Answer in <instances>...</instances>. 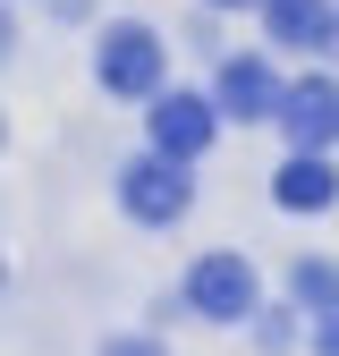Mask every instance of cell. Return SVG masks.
<instances>
[{
	"label": "cell",
	"instance_id": "obj_1",
	"mask_svg": "<svg viewBox=\"0 0 339 356\" xmlns=\"http://www.w3.org/2000/svg\"><path fill=\"white\" fill-rule=\"evenodd\" d=\"M187 305L204 323H246L254 314V272H246V254H204L195 272H187Z\"/></svg>",
	"mask_w": 339,
	"mask_h": 356
},
{
	"label": "cell",
	"instance_id": "obj_2",
	"mask_svg": "<svg viewBox=\"0 0 339 356\" xmlns=\"http://www.w3.org/2000/svg\"><path fill=\"white\" fill-rule=\"evenodd\" d=\"M94 68H102L110 94H161V34L153 26H110Z\"/></svg>",
	"mask_w": 339,
	"mask_h": 356
},
{
	"label": "cell",
	"instance_id": "obj_3",
	"mask_svg": "<svg viewBox=\"0 0 339 356\" xmlns=\"http://www.w3.org/2000/svg\"><path fill=\"white\" fill-rule=\"evenodd\" d=\"M272 119L288 127V145H297V153H331V145H339V85H331V76L288 85Z\"/></svg>",
	"mask_w": 339,
	"mask_h": 356
},
{
	"label": "cell",
	"instance_id": "obj_4",
	"mask_svg": "<svg viewBox=\"0 0 339 356\" xmlns=\"http://www.w3.org/2000/svg\"><path fill=\"white\" fill-rule=\"evenodd\" d=\"M179 170H187V161H161V153L127 161V170H119V204L136 212V220H153V229L179 220V212H187V178H179Z\"/></svg>",
	"mask_w": 339,
	"mask_h": 356
},
{
	"label": "cell",
	"instance_id": "obj_5",
	"mask_svg": "<svg viewBox=\"0 0 339 356\" xmlns=\"http://www.w3.org/2000/svg\"><path fill=\"white\" fill-rule=\"evenodd\" d=\"M212 145V102L204 94H153V153L161 161H195Z\"/></svg>",
	"mask_w": 339,
	"mask_h": 356
},
{
	"label": "cell",
	"instance_id": "obj_6",
	"mask_svg": "<svg viewBox=\"0 0 339 356\" xmlns=\"http://www.w3.org/2000/svg\"><path fill=\"white\" fill-rule=\"evenodd\" d=\"M272 204L280 212H331L339 204V170L322 153H288V170L272 178Z\"/></svg>",
	"mask_w": 339,
	"mask_h": 356
},
{
	"label": "cell",
	"instance_id": "obj_7",
	"mask_svg": "<svg viewBox=\"0 0 339 356\" xmlns=\"http://www.w3.org/2000/svg\"><path fill=\"white\" fill-rule=\"evenodd\" d=\"M212 111H229V119H272V111H280L272 68H263V60H229V68H221V102H212Z\"/></svg>",
	"mask_w": 339,
	"mask_h": 356
},
{
	"label": "cell",
	"instance_id": "obj_8",
	"mask_svg": "<svg viewBox=\"0 0 339 356\" xmlns=\"http://www.w3.org/2000/svg\"><path fill=\"white\" fill-rule=\"evenodd\" d=\"M263 26H272V42H288V51H314V42H331V0H272L263 9Z\"/></svg>",
	"mask_w": 339,
	"mask_h": 356
},
{
	"label": "cell",
	"instance_id": "obj_9",
	"mask_svg": "<svg viewBox=\"0 0 339 356\" xmlns=\"http://www.w3.org/2000/svg\"><path fill=\"white\" fill-rule=\"evenodd\" d=\"M297 305H306V314H331V305H339V263H297Z\"/></svg>",
	"mask_w": 339,
	"mask_h": 356
},
{
	"label": "cell",
	"instance_id": "obj_10",
	"mask_svg": "<svg viewBox=\"0 0 339 356\" xmlns=\"http://www.w3.org/2000/svg\"><path fill=\"white\" fill-rule=\"evenodd\" d=\"M314 356H339V305L322 314V331H314Z\"/></svg>",
	"mask_w": 339,
	"mask_h": 356
},
{
	"label": "cell",
	"instance_id": "obj_11",
	"mask_svg": "<svg viewBox=\"0 0 339 356\" xmlns=\"http://www.w3.org/2000/svg\"><path fill=\"white\" fill-rule=\"evenodd\" d=\"M102 356H161V348H153V339H110Z\"/></svg>",
	"mask_w": 339,
	"mask_h": 356
},
{
	"label": "cell",
	"instance_id": "obj_12",
	"mask_svg": "<svg viewBox=\"0 0 339 356\" xmlns=\"http://www.w3.org/2000/svg\"><path fill=\"white\" fill-rule=\"evenodd\" d=\"M212 9H238V0H212Z\"/></svg>",
	"mask_w": 339,
	"mask_h": 356
}]
</instances>
